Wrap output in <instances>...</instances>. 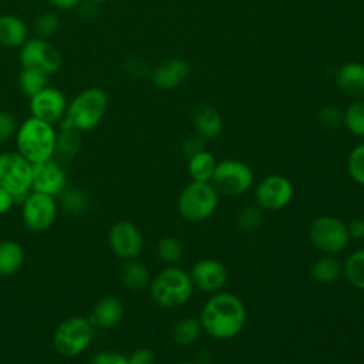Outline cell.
I'll return each instance as SVG.
<instances>
[{
  "label": "cell",
  "instance_id": "cell-46",
  "mask_svg": "<svg viewBox=\"0 0 364 364\" xmlns=\"http://www.w3.org/2000/svg\"><path fill=\"white\" fill-rule=\"evenodd\" d=\"M176 364H195V363H191V361H179Z\"/></svg>",
  "mask_w": 364,
  "mask_h": 364
},
{
  "label": "cell",
  "instance_id": "cell-5",
  "mask_svg": "<svg viewBox=\"0 0 364 364\" xmlns=\"http://www.w3.org/2000/svg\"><path fill=\"white\" fill-rule=\"evenodd\" d=\"M219 203V193L210 182L191 181L179 193L176 209L179 216L192 223L209 219Z\"/></svg>",
  "mask_w": 364,
  "mask_h": 364
},
{
  "label": "cell",
  "instance_id": "cell-4",
  "mask_svg": "<svg viewBox=\"0 0 364 364\" xmlns=\"http://www.w3.org/2000/svg\"><path fill=\"white\" fill-rule=\"evenodd\" d=\"M152 301L164 309H175L186 304L193 293V284L186 270L178 266L164 267L149 282Z\"/></svg>",
  "mask_w": 364,
  "mask_h": 364
},
{
  "label": "cell",
  "instance_id": "cell-38",
  "mask_svg": "<svg viewBox=\"0 0 364 364\" xmlns=\"http://www.w3.org/2000/svg\"><path fill=\"white\" fill-rule=\"evenodd\" d=\"M90 364H129L128 357L118 351H111V350H104L98 351L92 355Z\"/></svg>",
  "mask_w": 364,
  "mask_h": 364
},
{
  "label": "cell",
  "instance_id": "cell-35",
  "mask_svg": "<svg viewBox=\"0 0 364 364\" xmlns=\"http://www.w3.org/2000/svg\"><path fill=\"white\" fill-rule=\"evenodd\" d=\"M262 218H263L262 209L257 205H249L240 209V212L237 213L236 222L242 230L252 232L260 226Z\"/></svg>",
  "mask_w": 364,
  "mask_h": 364
},
{
  "label": "cell",
  "instance_id": "cell-37",
  "mask_svg": "<svg viewBox=\"0 0 364 364\" xmlns=\"http://www.w3.org/2000/svg\"><path fill=\"white\" fill-rule=\"evenodd\" d=\"M18 128L16 117L10 111L0 109V144L9 141L16 135Z\"/></svg>",
  "mask_w": 364,
  "mask_h": 364
},
{
  "label": "cell",
  "instance_id": "cell-33",
  "mask_svg": "<svg viewBox=\"0 0 364 364\" xmlns=\"http://www.w3.org/2000/svg\"><path fill=\"white\" fill-rule=\"evenodd\" d=\"M60 27V17L54 11H41L36 16L33 21V30L36 33V37L41 38H50L55 34V31Z\"/></svg>",
  "mask_w": 364,
  "mask_h": 364
},
{
  "label": "cell",
  "instance_id": "cell-23",
  "mask_svg": "<svg viewBox=\"0 0 364 364\" xmlns=\"http://www.w3.org/2000/svg\"><path fill=\"white\" fill-rule=\"evenodd\" d=\"M310 273L313 280L320 284L334 283L343 276V262L336 255H323L311 264Z\"/></svg>",
  "mask_w": 364,
  "mask_h": 364
},
{
  "label": "cell",
  "instance_id": "cell-18",
  "mask_svg": "<svg viewBox=\"0 0 364 364\" xmlns=\"http://www.w3.org/2000/svg\"><path fill=\"white\" fill-rule=\"evenodd\" d=\"M336 84L340 91L357 100L364 98V63L348 61L336 73Z\"/></svg>",
  "mask_w": 364,
  "mask_h": 364
},
{
  "label": "cell",
  "instance_id": "cell-40",
  "mask_svg": "<svg viewBox=\"0 0 364 364\" xmlns=\"http://www.w3.org/2000/svg\"><path fill=\"white\" fill-rule=\"evenodd\" d=\"M124 67L134 77H145L149 73L148 64L141 57H128Z\"/></svg>",
  "mask_w": 364,
  "mask_h": 364
},
{
  "label": "cell",
  "instance_id": "cell-7",
  "mask_svg": "<svg viewBox=\"0 0 364 364\" xmlns=\"http://www.w3.org/2000/svg\"><path fill=\"white\" fill-rule=\"evenodd\" d=\"M33 164L17 151L0 154V186L4 188L14 202L21 203L31 192Z\"/></svg>",
  "mask_w": 364,
  "mask_h": 364
},
{
  "label": "cell",
  "instance_id": "cell-34",
  "mask_svg": "<svg viewBox=\"0 0 364 364\" xmlns=\"http://www.w3.org/2000/svg\"><path fill=\"white\" fill-rule=\"evenodd\" d=\"M347 172L355 183L364 186V142L355 145L348 154Z\"/></svg>",
  "mask_w": 364,
  "mask_h": 364
},
{
  "label": "cell",
  "instance_id": "cell-9",
  "mask_svg": "<svg viewBox=\"0 0 364 364\" xmlns=\"http://www.w3.org/2000/svg\"><path fill=\"white\" fill-rule=\"evenodd\" d=\"M255 176L252 168L239 159H223L216 162L210 183L218 193L237 196L247 192L253 185Z\"/></svg>",
  "mask_w": 364,
  "mask_h": 364
},
{
  "label": "cell",
  "instance_id": "cell-31",
  "mask_svg": "<svg viewBox=\"0 0 364 364\" xmlns=\"http://www.w3.org/2000/svg\"><path fill=\"white\" fill-rule=\"evenodd\" d=\"M343 125L353 135L364 138V98L355 100L343 111Z\"/></svg>",
  "mask_w": 364,
  "mask_h": 364
},
{
  "label": "cell",
  "instance_id": "cell-8",
  "mask_svg": "<svg viewBox=\"0 0 364 364\" xmlns=\"http://www.w3.org/2000/svg\"><path fill=\"white\" fill-rule=\"evenodd\" d=\"M311 245L324 255H337L350 243L347 223L331 215H321L309 225Z\"/></svg>",
  "mask_w": 364,
  "mask_h": 364
},
{
  "label": "cell",
  "instance_id": "cell-28",
  "mask_svg": "<svg viewBox=\"0 0 364 364\" xmlns=\"http://www.w3.org/2000/svg\"><path fill=\"white\" fill-rule=\"evenodd\" d=\"M343 276L355 289L364 290V247L351 252L343 262Z\"/></svg>",
  "mask_w": 364,
  "mask_h": 364
},
{
  "label": "cell",
  "instance_id": "cell-12",
  "mask_svg": "<svg viewBox=\"0 0 364 364\" xmlns=\"http://www.w3.org/2000/svg\"><path fill=\"white\" fill-rule=\"evenodd\" d=\"M294 188L283 175H267L255 188L256 205L262 210H280L293 199Z\"/></svg>",
  "mask_w": 364,
  "mask_h": 364
},
{
  "label": "cell",
  "instance_id": "cell-45",
  "mask_svg": "<svg viewBox=\"0 0 364 364\" xmlns=\"http://www.w3.org/2000/svg\"><path fill=\"white\" fill-rule=\"evenodd\" d=\"M87 1H91V3H94V4H102V3H105L107 0H87Z\"/></svg>",
  "mask_w": 364,
  "mask_h": 364
},
{
  "label": "cell",
  "instance_id": "cell-44",
  "mask_svg": "<svg viewBox=\"0 0 364 364\" xmlns=\"http://www.w3.org/2000/svg\"><path fill=\"white\" fill-rule=\"evenodd\" d=\"M46 1L58 10H73V9H77V6L82 0H46Z\"/></svg>",
  "mask_w": 364,
  "mask_h": 364
},
{
  "label": "cell",
  "instance_id": "cell-36",
  "mask_svg": "<svg viewBox=\"0 0 364 364\" xmlns=\"http://www.w3.org/2000/svg\"><path fill=\"white\" fill-rule=\"evenodd\" d=\"M317 119L320 125L326 128H334L343 124V111L334 105H326L317 112Z\"/></svg>",
  "mask_w": 364,
  "mask_h": 364
},
{
  "label": "cell",
  "instance_id": "cell-2",
  "mask_svg": "<svg viewBox=\"0 0 364 364\" xmlns=\"http://www.w3.org/2000/svg\"><path fill=\"white\" fill-rule=\"evenodd\" d=\"M107 108L108 95L101 87L84 88L68 102L60 127L74 128L80 132L91 131L101 124Z\"/></svg>",
  "mask_w": 364,
  "mask_h": 364
},
{
  "label": "cell",
  "instance_id": "cell-15",
  "mask_svg": "<svg viewBox=\"0 0 364 364\" xmlns=\"http://www.w3.org/2000/svg\"><path fill=\"white\" fill-rule=\"evenodd\" d=\"M65 188L67 173L55 158L33 164L31 191L51 195L55 198V195H60Z\"/></svg>",
  "mask_w": 364,
  "mask_h": 364
},
{
  "label": "cell",
  "instance_id": "cell-19",
  "mask_svg": "<svg viewBox=\"0 0 364 364\" xmlns=\"http://www.w3.org/2000/svg\"><path fill=\"white\" fill-rule=\"evenodd\" d=\"M124 316V306L119 299L114 296H105L100 299L95 306L91 310L90 321L94 326V328H102L108 330L115 327Z\"/></svg>",
  "mask_w": 364,
  "mask_h": 364
},
{
  "label": "cell",
  "instance_id": "cell-6",
  "mask_svg": "<svg viewBox=\"0 0 364 364\" xmlns=\"http://www.w3.org/2000/svg\"><path fill=\"white\" fill-rule=\"evenodd\" d=\"M94 338V326L88 317L71 316L60 321L53 334V347L64 357L82 354Z\"/></svg>",
  "mask_w": 364,
  "mask_h": 364
},
{
  "label": "cell",
  "instance_id": "cell-21",
  "mask_svg": "<svg viewBox=\"0 0 364 364\" xmlns=\"http://www.w3.org/2000/svg\"><path fill=\"white\" fill-rule=\"evenodd\" d=\"M28 40V27L14 14H0V46L20 48Z\"/></svg>",
  "mask_w": 364,
  "mask_h": 364
},
{
  "label": "cell",
  "instance_id": "cell-42",
  "mask_svg": "<svg viewBox=\"0 0 364 364\" xmlns=\"http://www.w3.org/2000/svg\"><path fill=\"white\" fill-rule=\"evenodd\" d=\"M347 230L350 235V239H364V219L354 218L350 222H347Z\"/></svg>",
  "mask_w": 364,
  "mask_h": 364
},
{
  "label": "cell",
  "instance_id": "cell-25",
  "mask_svg": "<svg viewBox=\"0 0 364 364\" xmlns=\"http://www.w3.org/2000/svg\"><path fill=\"white\" fill-rule=\"evenodd\" d=\"M81 148V132L74 128L60 127L55 138V151L54 158L57 156L61 161H70L74 158Z\"/></svg>",
  "mask_w": 364,
  "mask_h": 364
},
{
  "label": "cell",
  "instance_id": "cell-30",
  "mask_svg": "<svg viewBox=\"0 0 364 364\" xmlns=\"http://www.w3.org/2000/svg\"><path fill=\"white\" fill-rule=\"evenodd\" d=\"M155 250H156L158 259L168 266L176 264L183 256V246L173 236H162L156 242Z\"/></svg>",
  "mask_w": 364,
  "mask_h": 364
},
{
  "label": "cell",
  "instance_id": "cell-17",
  "mask_svg": "<svg viewBox=\"0 0 364 364\" xmlns=\"http://www.w3.org/2000/svg\"><path fill=\"white\" fill-rule=\"evenodd\" d=\"M189 64L181 57H171L159 63L151 71V81L159 90H172L189 75Z\"/></svg>",
  "mask_w": 364,
  "mask_h": 364
},
{
  "label": "cell",
  "instance_id": "cell-16",
  "mask_svg": "<svg viewBox=\"0 0 364 364\" xmlns=\"http://www.w3.org/2000/svg\"><path fill=\"white\" fill-rule=\"evenodd\" d=\"M189 276L193 287L203 293H216L225 287L229 273L220 260L205 257L192 266Z\"/></svg>",
  "mask_w": 364,
  "mask_h": 364
},
{
  "label": "cell",
  "instance_id": "cell-14",
  "mask_svg": "<svg viewBox=\"0 0 364 364\" xmlns=\"http://www.w3.org/2000/svg\"><path fill=\"white\" fill-rule=\"evenodd\" d=\"M109 249L124 260L136 259L144 247V237L141 230L128 220L114 223L108 232Z\"/></svg>",
  "mask_w": 364,
  "mask_h": 364
},
{
  "label": "cell",
  "instance_id": "cell-24",
  "mask_svg": "<svg viewBox=\"0 0 364 364\" xmlns=\"http://www.w3.org/2000/svg\"><path fill=\"white\" fill-rule=\"evenodd\" d=\"M151 282V274L148 267L135 260H127V263L122 266L121 269V283L124 287H127L128 290H142L146 286H149Z\"/></svg>",
  "mask_w": 364,
  "mask_h": 364
},
{
  "label": "cell",
  "instance_id": "cell-20",
  "mask_svg": "<svg viewBox=\"0 0 364 364\" xmlns=\"http://www.w3.org/2000/svg\"><path fill=\"white\" fill-rule=\"evenodd\" d=\"M192 122L195 132L203 139H213L219 136L223 129L222 115L216 108L208 104H200L192 114Z\"/></svg>",
  "mask_w": 364,
  "mask_h": 364
},
{
  "label": "cell",
  "instance_id": "cell-26",
  "mask_svg": "<svg viewBox=\"0 0 364 364\" xmlns=\"http://www.w3.org/2000/svg\"><path fill=\"white\" fill-rule=\"evenodd\" d=\"M216 159L215 156L203 149L188 158V173L192 181L196 182H210L215 172Z\"/></svg>",
  "mask_w": 364,
  "mask_h": 364
},
{
  "label": "cell",
  "instance_id": "cell-29",
  "mask_svg": "<svg viewBox=\"0 0 364 364\" xmlns=\"http://www.w3.org/2000/svg\"><path fill=\"white\" fill-rule=\"evenodd\" d=\"M17 84H18L20 91L27 98H31L48 85V75L38 70L21 68L18 78H17Z\"/></svg>",
  "mask_w": 364,
  "mask_h": 364
},
{
  "label": "cell",
  "instance_id": "cell-10",
  "mask_svg": "<svg viewBox=\"0 0 364 364\" xmlns=\"http://www.w3.org/2000/svg\"><path fill=\"white\" fill-rule=\"evenodd\" d=\"M18 61L21 68H33L51 75L60 70L63 58L58 48L47 38L33 37L20 47Z\"/></svg>",
  "mask_w": 364,
  "mask_h": 364
},
{
  "label": "cell",
  "instance_id": "cell-11",
  "mask_svg": "<svg viewBox=\"0 0 364 364\" xmlns=\"http://www.w3.org/2000/svg\"><path fill=\"white\" fill-rule=\"evenodd\" d=\"M58 213L57 200L51 195L31 191L21 202V219L24 226L36 233L48 230Z\"/></svg>",
  "mask_w": 364,
  "mask_h": 364
},
{
  "label": "cell",
  "instance_id": "cell-41",
  "mask_svg": "<svg viewBox=\"0 0 364 364\" xmlns=\"http://www.w3.org/2000/svg\"><path fill=\"white\" fill-rule=\"evenodd\" d=\"M129 364H155V354L149 348H138L128 357Z\"/></svg>",
  "mask_w": 364,
  "mask_h": 364
},
{
  "label": "cell",
  "instance_id": "cell-39",
  "mask_svg": "<svg viewBox=\"0 0 364 364\" xmlns=\"http://www.w3.org/2000/svg\"><path fill=\"white\" fill-rule=\"evenodd\" d=\"M203 149H205V139L200 135H198L196 132L186 136L182 142V152L186 158H189Z\"/></svg>",
  "mask_w": 364,
  "mask_h": 364
},
{
  "label": "cell",
  "instance_id": "cell-3",
  "mask_svg": "<svg viewBox=\"0 0 364 364\" xmlns=\"http://www.w3.org/2000/svg\"><path fill=\"white\" fill-rule=\"evenodd\" d=\"M55 138L54 125L30 115L16 131V151L28 162L38 164L54 158Z\"/></svg>",
  "mask_w": 364,
  "mask_h": 364
},
{
  "label": "cell",
  "instance_id": "cell-1",
  "mask_svg": "<svg viewBox=\"0 0 364 364\" xmlns=\"http://www.w3.org/2000/svg\"><path fill=\"white\" fill-rule=\"evenodd\" d=\"M247 318L245 303L228 291L213 293L202 307V330L215 340H230L242 333Z\"/></svg>",
  "mask_w": 364,
  "mask_h": 364
},
{
  "label": "cell",
  "instance_id": "cell-32",
  "mask_svg": "<svg viewBox=\"0 0 364 364\" xmlns=\"http://www.w3.org/2000/svg\"><path fill=\"white\" fill-rule=\"evenodd\" d=\"M60 195H61L63 208L71 215H81L90 206L88 196L78 189L65 188Z\"/></svg>",
  "mask_w": 364,
  "mask_h": 364
},
{
  "label": "cell",
  "instance_id": "cell-13",
  "mask_svg": "<svg viewBox=\"0 0 364 364\" xmlns=\"http://www.w3.org/2000/svg\"><path fill=\"white\" fill-rule=\"evenodd\" d=\"M68 101L63 91L47 85L34 97L28 98V109L31 117L46 121L51 125L60 124L67 111Z\"/></svg>",
  "mask_w": 364,
  "mask_h": 364
},
{
  "label": "cell",
  "instance_id": "cell-22",
  "mask_svg": "<svg viewBox=\"0 0 364 364\" xmlns=\"http://www.w3.org/2000/svg\"><path fill=\"white\" fill-rule=\"evenodd\" d=\"M24 249L23 246L11 239L0 242V276L10 277L21 270L24 264Z\"/></svg>",
  "mask_w": 364,
  "mask_h": 364
},
{
  "label": "cell",
  "instance_id": "cell-43",
  "mask_svg": "<svg viewBox=\"0 0 364 364\" xmlns=\"http://www.w3.org/2000/svg\"><path fill=\"white\" fill-rule=\"evenodd\" d=\"M14 203V198L4 188L0 186V215L7 213Z\"/></svg>",
  "mask_w": 364,
  "mask_h": 364
},
{
  "label": "cell",
  "instance_id": "cell-27",
  "mask_svg": "<svg viewBox=\"0 0 364 364\" xmlns=\"http://www.w3.org/2000/svg\"><path fill=\"white\" fill-rule=\"evenodd\" d=\"M202 326L199 318L193 317H185L178 320L173 327H172V340L181 346V347H188L196 343L202 334Z\"/></svg>",
  "mask_w": 364,
  "mask_h": 364
}]
</instances>
